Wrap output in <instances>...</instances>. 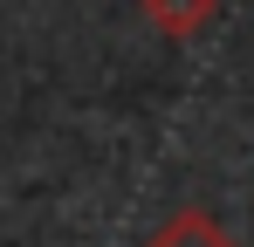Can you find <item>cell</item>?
<instances>
[{"label": "cell", "instance_id": "6da1fadb", "mask_svg": "<svg viewBox=\"0 0 254 247\" xmlns=\"http://www.w3.org/2000/svg\"><path fill=\"white\" fill-rule=\"evenodd\" d=\"M151 247H234V241L213 227L206 213H179V220H172V227H165V234H158Z\"/></svg>", "mask_w": 254, "mask_h": 247}]
</instances>
